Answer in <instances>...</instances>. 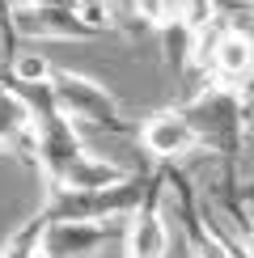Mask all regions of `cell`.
I'll return each instance as SVG.
<instances>
[{
    "instance_id": "9a60e30c",
    "label": "cell",
    "mask_w": 254,
    "mask_h": 258,
    "mask_svg": "<svg viewBox=\"0 0 254 258\" xmlns=\"http://www.w3.org/2000/svg\"><path fill=\"white\" fill-rule=\"evenodd\" d=\"M30 258H55V254H47V250H34V254H30Z\"/></svg>"
},
{
    "instance_id": "2e32d148",
    "label": "cell",
    "mask_w": 254,
    "mask_h": 258,
    "mask_svg": "<svg viewBox=\"0 0 254 258\" xmlns=\"http://www.w3.org/2000/svg\"><path fill=\"white\" fill-rule=\"evenodd\" d=\"M119 258H123V254H119Z\"/></svg>"
},
{
    "instance_id": "4fadbf2b",
    "label": "cell",
    "mask_w": 254,
    "mask_h": 258,
    "mask_svg": "<svg viewBox=\"0 0 254 258\" xmlns=\"http://www.w3.org/2000/svg\"><path fill=\"white\" fill-rule=\"evenodd\" d=\"M13 5L17 0H0V63L17 55V30H13Z\"/></svg>"
},
{
    "instance_id": "8992f818",
    "label": "cell",
    "mask_w": 254,
    "mask_h": 258,
    "mask_svg": "<svg viewBox=\"0 0 254 258\" xmlns=\"http://www.w3.org/2000/svg\"><path fill=\"white\" fill-rule=\"evenodd\" d=\"M119 241V220H93V216H51L42 229L38 250L55 258H110L106 245Z\"/></svg>"
},
{
    "instance_id": "5bb4252c",
    "label": "cell",
    "mask_w": 254,
    "mask_h": 258,
    "mask_svg": "<svg viewBox=\"0 0 254 258\" xmlns=\"http://www.w3.org/2000/svg\"><path fill=\"white\" fill-rule=\"evenodd\" d=\"M106 5H110V13H114V9H127V13H132V9H136V0H106Z\"/></svg>"
},
{
    "instance_id": "277c9868",
    "label": "cell",
    "mask_w": 254,
    "mask_h": 258,
    "mask_svg": "<svg viewBox=\"0 0 254 258\" xmlns=\"http://www.w3.org/2000/svg\"><path fill=\"white\" fill-rule=\"evenodd\" d=\"M13 30L17 42L34 38V42H81V38H98L102 30L93 21H85L77 5H42V0H17L13 5Z\"/></svg>"
},
{
    "instance_id": "7a4b0ae2",
    "label": "cell",
    "mask_w": 254,
    "mask_h": 258,
    "mask_svg": "<svg viewBox=\"0 0 254 258\" xmlns=\"http://www.w3.org/2000/svg\"><path fill=\"white\" fill-rule=\"evenodd\" d=\"M51 93H55V106L64 110L77 132H119L123 127V106L106 89L102 81L85 77V72H72V68H51Z\"/></svg>"
},
{
    "instance_id": "30bf717a",
    "label": "cell",
    "mask_w": 254,
    "mask_h": 258,
    "mask_svg": "<svg viewBox=\"0 0 254 258\" xmlns=\"http://www.w3.org/2000/svg\"><path fill=\"white\" fill-rule=\"evenodd\" d=\"M30 140H34L30 106L21 102L17 89H9V85L0 81V153H5V148H26L30 153Z\"/></svg>"
},
{
    "instance_id": "3957f363",
    "label": "cell",
    "mask_w": 254,
    "mask_h": 258,
    "mask_svg": "<svg viewBox=\"0 0 254 258\" xmlns=\"http://www.w3.org/2000/svg\"><path fill=\"white\" fill-rule=\"evenodd\" d=\"M165 199H174V216L182 224L190 258H241L233 237H229V229L220 220H212L208 203L199 199L195 182L182 169H165Z\"/></svg>"
},
{
    "instance_id": "9c48e42d",
    "label": "cell",
    "mask_w": 254,
    "mask_h": 258,
    "mask_svg": "<svg viewBox=\"0 0 254 258\" xmlns=\"http://www.w3.org/2000/svg\"><path fill=\"white\" fill-rule=\"evenodd\" d=\"M208 72H212V81H225V85H246L254 77V42L241 30H233L229 21L220 26L216 42H212Z\"/></svg>"
},
{
    "instance_id": "52a82bcc",
    "label": "cell",
    "mask_w": 254,
    "mask_h": 258,
    "mask_svg": "<svg viewBox=\"0 0 254 258\" xmlns=\"http://www.w3.org/2000/svg\"><path fill=\"white\" fill-rule=\"evenodd\" d=\"M140 148L153 161H165V165H174V161L190 157L199 148V132L190 127V119L182 110H157L148 114V119L140 123Z\"/></svg>"
},
{
    "instance_id": "8fae6325",
    "label": "cell",
    "mask_w": 254,
    "mask_h": 258,
    "mask_svg": "<svg viewBox=\"0 0 254 258\" xmlns=\"http://www.w3.org/2000/svg\"><path fill=\"white\" fill-rule=\"evenodd\" d=\"M220 208H225V229H229L233 245H237V254L254 258V212H250V203L237 190H225L220 195Z\"/></svg>"
},
{
    "instance_id": "7c38bea8",
    "label": "cell",
    "mask_w": 254,
    "mask_h": 258,
    "mask_svg": "<svg viewBox=\"0 0 254 258\" xmlns=\"http://www.w3.org/2000/svg\"><path fill=\"white\" fill-rule=\"evenodd\" d=\"M5 72H9L13 81H47V77H51V63L42 59V55H30V51H17V55L5 63Z\"/></svg>"
},
{
    "instance_id": "6da1fadb",
    "label": "cell",
    "mask_w": 254,
    "mask_h": 258,
    "mask_svg": "<svg viewBox=\"0 0 254 258\" xmlns=\"http://www.w3.org/2000/svg\"><path fill=\"white\" fill-rule=\"evenodd\" d=\"M178 110L190 119V127L199 132V148H212V153L237 157L241 140H246V102H241L237 85L225 81H208L195 98H186Z\"/></svg>"
},
{
    "instance_id": "ba28073f",
    "label": "cell",
    "mask_w": 254,
    "mask_h": 258,
    "mask_svg": "<svg viewBox=\"0 0 254 258\" xmlns=\"http://www.w3.org/2000/svg\"><path fill=\"white\" fill-rule=\"evenodd\" d=\"M123 178H127L123 165L89 153V148H81V153L47 182V195H93V190H106V186H114V182H123Z\"/></svg>"
},
{
    "instance_id": "e0dca14e",
    "label": "cell",
    "mask_w": 254,
    "mask_h": 258,
    "mask_svg": "<svg viewBox=\"0 0 254 258\" xmlns=\"http://www.w3.org/2000/svg\"><path fill=\"white\" fill-rule=\"evenodd\" d=\"M250 81H254V77H250Z\"/></svg>"
},
{
    "instance_id": "5b68a950",
    "label": "cell",
    "mask_w": 254,
    "mask_h": 258,
    "mask_svg": "<svg viewBox=\"0 0 254 258\" xmlns=\"http://www.w3.org/2000/svg\"><path fill=\"white\" fill-rule=\"evenodd\" d=\"M165 169L148 178L140 208L127 216L123 229V258H165L169 254V224H165Z\"/></svg>"
}]
</instances>
